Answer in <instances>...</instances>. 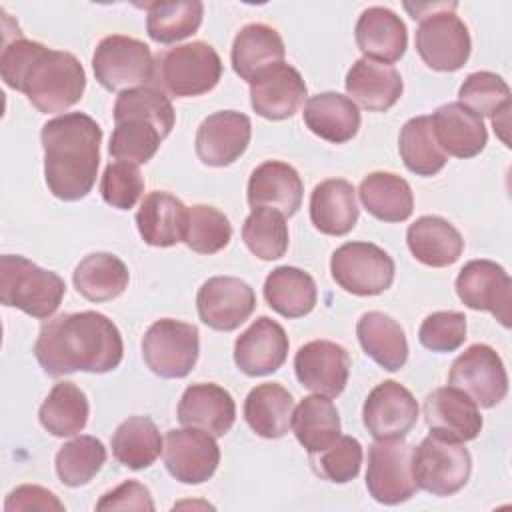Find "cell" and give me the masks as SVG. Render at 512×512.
I'll return each instance as SVG.
<instances>
[{
	"label": "cell",
	"instance_id": "30bf717a",
	"mask_svg": "<svg viewBox=\"0 0 512 512\" xmlns=\"http://www.w3.org/2000/svg\"><path fill=\"white\" fill-rule=\"evenodd\" d=\"M198 328L174 318L156 320L142 338L146 366L160 378H184L198 360Z\"/></svg>",
	"mask_w": 512,
	"mask_h": 512
},
{
	"label": "cell",
	"instance_id": "8992f818",
	"mask_svg": "<svg viewBox=\"0 0 512 512\" xmlns=\"http://www.w3.org/2000/svg\"><path fill=\"white\" fill-rule=\"evenodd\" d=\"M222 76V60L206 42L174 46L158 54L154 64L156 86L176 98H190L210 92Z\"/></svg>",
	"mask_w": 512,
	"mask_h": 512
},
{
	"label": "cell",
	"instance_id": "8d00e7d4",
	"mask_svg": "<svg viewBox=\"0 0 512 512\" xmlns=\"http://www.w3.org/2000/svg\"><path fill=\"white\" fill-rule=\"evenodd\" d=\"M78 294L90 302H106L118 298L128 288L126 264L110 252H94L80 260L72 274Z\"/></svg>",
	"mask_w": 512,
	"mask_h": 512
},
{
	"label": "cell",
	"instance_id": "bcb514c9",
	"mask_svg": "<svg viewBox=\"0 0 512 512\" xmlns=\"http://www.w3.org/2000/svg\"><path fill=\"white\" fill-rule=\"evenodd\" d=\"M460 104L472 110L476 116H494L502 108L510 106V88L502 76L494 72H472L466 76L458 90Z\"/></svg>",
	"mask_w": 512,
	"mask_h": 512
},
{
	"label": "cell",
	"instance_id": "e0dca14e",
	"mask_svg": "<svg viewBox=\"0 0 512 512\" xmlns=\"http://www.w3.org/2000/svg\"><path fill=\"white\" fill-rule=\"evenodd\" d=\"M362 420L376 440L404 438L418 420V402L400 382L384 380L370 390Z\"/></svg>",
	"mask_w": 512,
	"mask_h": 512
},
{
	"label": "cell",
	"instance_id": "7402d4cb",
	"mask_svg": "<svg viewBox=\"0 0 512 512\" xmlns=\"http://www.w3.org/2000/svg\"><path fill=\"white\" fill-rule=\"evenodd\" d=\"M306 98V82L300 72L280 62L250 84V104L268 120H284L298 112Z\"/></svg>",
	"mask_w": 512,
	"mask_h": 512
},
{
	"label": "cell",
	"instance_id": "ab89813d",
	"mask_svg": "<svg viewBox=\"0 0 512 512\" xmlns=\"http://www.w3.org/2000/svg\"><path fill=\"white\" fill-rule=\"evenodd\" d=\"M162 450V436L148 416H130L112 436L114 458L130 470L152 466Z\"/></svg>",
	"mask_w": 512,
	"mask_h": 512
},
{
	"label": "cell",
	"instance_id": "603a6c76",
	"mask_svg": "<svg viewBox=\"0 0 512 512\" xmlns=\"http://www.w3.org/2000/svg\"><path fill=\"white\" fill-rule=\"evenodd\" d=\"M236 420V404L228 390L214 382L192 384L178 402V422L208 434L224 436Z\"/></svg>",
	"mask_w": 512,
	"mask_h": 512
},
{
	"label": "cell",
	"instance_id": "681fc988",
	"mask_svg": "<svg viewBox=\"0 0 512 512\" xmlns=\"http://www.w3.org/2000/svg\"><path fill=\"white\" fill-rule=\"evenodd\" d=\"M418 340L432 352H454L466 340V316L454 310L432 312L420 324Z\"/></svg>",
	"mask_w": 512,
	"mask_h": 512
},
{
	"label": "cell",
	"instance_id": "ee69618b",
	"mask_svg": "<svg viewBox=\"0 0 512 512\" xmlns=\"http://www.w3.org/2000/svg\"><path fill=\"white\" fill-rule=\"evenodd\" d=\"M106 462V448L94 436H78L66 442L54 458L56 474L62 484L78 488L88 484Z\"/></svg>",
	"mask_w": 512,
	"mask_h": 512
},
{
	"label": "cell",
	"instance_id": "60d3db41",
	"mask_svg": "<svg viewBox=\"0 0 512 512\" xmlns=\"http://www.w3.org/2000/svg\"><path fill=\"white\" fill-rule=\"evenodd\" d=\"M398 150L404 166L416 176H434L444 168L448 160L434 136L430 116L410 118L402 126Z\"/></svg>",
	"mask_w": 512,
	"mask_h": 512
},
{
	"label": "cell",
	"instance_id": "6da1fadb",
	"mask_svg": "<svg viewBox=\"0 0 512 512\" xmlns=\"http://www.w3.org/2000/svg\"><path fill=\"white\" fill-rule=\"evenodd\" d=\"M124 344L116 324L100 312L58 314L42 324L34 356L48 376L104 374L122 362Z\"/></svg>",
	"mask_w": 512,
	"mask_h": 512
},
{
	"label": "cell",
	"instance_id": "db71d44e",
	"mask_svg": "<svg viewBox=\"0 0 512 512\" xmlns=\"http://www.w3.org/2000/svg\"><path fill=\"white\" fill-rule=\"evenodd\" d=\"M508 114H510V106L502 108L498 114L492 116V124H494V130L498 132V136L506 142L508 146V136H506V130H508Z\"/></svg>",
	"mask_w": 512,
	"mask_h": 512
},
{
	"label": "cell",
	"instance_id": "b9f144b4",
	"mask_svg": "<svg viewBox=\"0 0 512 512\" xmlns=\"http://www.w3.org/2000/svg\"><path fill=\"white\" fill-rule=\"evenodd\" d=\"M146 8V32L158 44H172L192 36L204 14V4L200 0L182 2H152Z\"/></svg>",
	"mask_w": 512,
	"mask_h": 512
},
{
	"label": "cell",
	"instance_id": "4dcf8cb0",
	"mask_svg": "<svg viewBox=\"0 0 512 512\" xmlns=\"http://www.w3.org/2000/svg\"><path fill=\"white\" fill-rule=\"evenodd\" d=\"M302 114L308 130L332 144L352 140L360 128L358 106L340 92H322L310 96Z\"/></svg>",
	"mask_w": 512,
	"mask_h": 512
},
{
	"label": "cell",
	"instance_id": "816d5d0a",
	"mask_svg": "<svg viewBox=\"0 0 512 512\" xmlns=\"http://www.w3.org/2000/svg\"><path fill=\"white\" fill-rule=\"evenodd\" d=\"M4 510L6 512H16V510H60L62 512L64 504L50 490L42 486L24 484L6 496Z\"/></svg>",
	"mask_w": 512,
	"mask_h": 512
},
{
	"label": "cell",
	"instance_id": "4fadbf2b",
	"mask_svg": "<svg viewBox=\"0 0 512 512\" xmlns=\"http://www.w3.org/2000/svg\"><path fill=\"white\" fill-rule=\"evenodd\" d=\"M470 46L468 28L454 10H440L420 20L416 30V50L432 70H460L470 56Z\"/></svg>",
	"mask_w": 512,
	"mask_h": 512
},
{
	"label": "cell",
	"instance_id": "277c9868",
	"mask_svg": "<svg viewBox=\"0 0 512 512\" xmlns=\"http://www.w3.org/2000/svg\"><path fill=\"white\" fill-rule=\"evenodd\" d=\"M116 128L110 138V156L128 164H146L160 142L174 126V108L168 96L154 88L142 86L120 92L114 104Z\"/></svg>",
	"mask_w": 512,
	"mask_h": 512
},
{
	"label": "cell",
	"instance_id": "52a82bcc",
	"mask_svg": "<svg viewBox=\"0 0 512 512\" xmlns=\"http://www.w3.org/2000/svg\"><path fill=\"white\" fill-rule=\"evenodd\" d=\"M472 472V458L464 442L428 434L412 448V476L418 490L450 496L462 490Z\"/></svg>",
	"mask_w": 512,
	"mask_h": 512
},
{
	"label": "cell",
	"instance_id": "f546056e",
	"mask_svg": "<svg viewBox=\"0 0 512 512\" xmlns=\"http://www.w3.org/2000/svg\"><path fill=\"white\" fill-rule=\"evenodd\" d=\"M356 190L348 180L330 178L314 186L310 196V220L328 236L348 234L358 220Z\"/></svg>",
	"mask_w": 512,
	"mask_h": 512
},
{
	"label": "cell",
	"instance_id": "f6af8a7d",
	"mask_svg": "<svg viewBox=\"0 0 512 512\" xmlns=\"http://www.w3.org/2000/svg\"><path fill=\"white\" fill-rule=\"evenodd\" d=\"M230 238L232 224L224 212L206 204L188 208L184 242L190 250L198 254H216L228 246Z\"/></svg>",
	"mask_w": 512,
	"mask_h": 512
},
{
	"label": "cell",
	"instance_id": "d6986e66",
	"mask_svg": "<svg viewBox=\"0 0 512 512\" xmlns=\"http://www.w3.org/2000/svg\"><path fill=\"white\" fill-rule=\"evenodd\" d=\"M250 118L236 110H220L202 120L196 132V154L206 166H228L248 148Z\"/></svg>",
	"mask_w": 512,
	"mask_h": 512
},
{
	"label": "cell",
	"instance_id": "d6a6232c",
	"mask_svg": "<svg viewBox=\"0 0 512 512\" xmlns=\"http://www.w3.org/2000/svg\"><path fill=\"white\" fill-rule=\"evenodd\" d=\"M294 398L292 394L276 384L264 382L252 388L244 400V418L250 430L262 438L274 440L288 434L292 428Z\"/></svg>",
	"mask_w": 512,
	"mask_h": 512
},
{
	"label": "cell",
	"instance_id": "3957f363",
	"mask_svg": "<svg viewBox=\"0 0 512 512\" xmlns=\"http://www.w3.org/2000/svg\"><path fill=\"white\" fill-rule=\"evenodd\" d=\"M48 190L66 202L84 198L98 176L102 128L84 112L48 120L40 132Z\"/></svg>",
	"mask_w": 512,
	"mask_h": 512
},
{
	"label": "cell",
	"instance_id": "f1b7e54d",
	"mask_svg": "<svg viewBox=\"0 0 512 512\" xmlns=\"http://www.w3.org/2000/svg\"><path fill=\"white\" fill-rule=\"evenodd\" d=\"M188 208L170 192L154 190L144 196L136 212V226L150 246L168 248L184 242Z\"/></svg>",
	"mask_w": 512,
	"mask_h": 512
},
{
	"label": "cell",
	"instance_id": "f5cc1de1",
	"mask_svg": "<svg viewBox=\"0 0 512 512\" xmlns=\"http://www.w3.org/2000/svg\"><path fill=\"white\" fill-rule=\"evenodd\" d=\"M456 2H436V4H430V2H426V4H410V2H404V8L410 12V16L414 18V20H424L426 16H430V14H436V12H440V10H456Z\"/></svg>",
	"mask_w": 512,
	"mask_h": 512
},
{
	"label": "cell",
	"instance_id": "5bb4252c",
	"mask_svg": "<svg viewBox=\"0 0 512 512\" xmlns=\"http://www.w3.org/2000/svg\"><path fill=\"white\" fill-rule=\"evenodd\" d=\"M456 292L464 306L490 312L504 328H510L512 280L500 264L492 260H470L456 278Z\"/></svg>",
	"mask_w": 512,
	"mask_h": 512
},
{
	"label": "cell",
	"instance_id": "cb8c5ba5",
	"mask_svg": "<svg viewBox=\"0 0 512 512\" xmlns=\"http://www.w3.org/2000/svg\"><path fill=\"white\" fill-rule=\"evenodd\" d=\"M304 186L298 172L280 160H266L256 166L248 180V204L252 208H274L294 216L302 204Z\"/></svg>",
	"mask_w": 512,
	"mask_h": 512
},
{
	"label": "cell",
	"instance_id": "7a4b0ae2",
	"mask_svg": "<svg viewBox=\"0 0 512 512\" xmlns=\"http://www.w3.org/2000/svg\"><path fill=\"white\" fill-rule=\"evenodd\" d=\"M0 74L6 86L24 92L42 114L64 112L74 106L86 88L80 60L64 50L46 48L22 36L4 42Z\"/></svg>",
	"mask_w": 512,
	"mask_h": 512
},
{
	"label": "cell",
	"instance_id": "7bdbcfd3",
	"mask_svg": "<svg viewBox=\"0 0 512 512\" xmlns=\"http://www.w3.org/2000/svg\"><path fill=\"white\" fill-rule=\"evenodd\" d=\"M246 248L260 260H278L288 250L286 216L274 208H252L242 224Z\"/></svg>",
	"mask_w": 512,
	"mask_h": 512
},
{
	"label": "cell",
	"instance_id": "74e56055",
	"mask_svg": "<svg viewBox=\"0 0 512 512\" xmlns=\"http://www.w3.org/2000/svg\"><path fill=\"white\" fill-rule=\"evenodd\" d=\"M292 430L296 440L308 454L322 452L340 436V416L336 406L326 396H306L292 416Z\"/></svg>",
	"mask_w": 512,
	"mask_h": 512
},
{
	"label": "cell",
	"instance_id": "836d02e7",
	"mask_svg": "<svg viewBox=\"0 0 512 512\" xmlns=\"http://www.w3.org/2000/svg\"><path fill=\"white\" fill-rule=\"evenodd\" d=\"M362 350L388 372L400 370L408 360V342L402 326L384 312H366L356 324Z\"/></svg>",
	"mask_w": 512,
	"mask_h": 512
},
{
	"label": "cell",
	"instance_id": "9a60e30c",
	"mask_svg": "<svg viewBox=\"0 0 512 512\" xmlns=\"http://www.w3.org/2000/svg\"><path fill=\"white\" fill-rule=\"evenodd\" d=\"M196 308L206 326L218 332H232L254 312L256 294L252 286L240 278L214 276L200 286Z\"/></svg>",
	"mask_w": 512,
	"mask_h": 512
},
{
	"label": "cell",
	"instance_id": "d4e9b609",
	"mask_svg": "<svg viewBox=\"0 0 512 512\" xmlns=\"http://www.w3.org/2000/svg\"><path fill=\"white\" fill-rule=\"evenodd\" d=\"M404 82L400 72L370 58H360L346 74L348 98L370 112L390 110L402 96Z\"/></svg>",
	"mask_w": 512,
	"mask_h": 512
},
{
	"label": "cell",
	"instance_id": "44dd1931",
	"mask_svg": "<svg viewBox=\"0 0 512 512\" xmlns=\"http://www.w3.org/2000/svg\"><path fill=\"white\" fill-rule=\"evenodd\" d=\"M424 420L432 434L458 442L474 440L482 430L478 406L452 386L436 388L424 398Z\"/></svg>",
	"mask_w": 512,
	"mask_h": 512
},
{
	"label": "cell",
	"instance_id": "ffe728a7",
	"mask_svg": "<svg viewBox=\"0 0 512 512\" xmlns=\"http://www.w3.org/2000/svg\"><path fill=\"white\" fill-rule=\"evenodd\" d=\"M288 346L284 328L276 320L260 316L236 338L234 362L246 376H266L286 362Z\"/></svg>",
	"mask_w": 512,
	"mask_h": 512
},
{
	"label": "cell",
	"instance_id": "d590c367",
	"mask_svg": "<svg viewBox=\"0 0 512 512\" xmlns=\"http://www.w3.org/2000/svg\"><path fill=\"white\" fill-rule=\"evenodd\" d=\"M362 206L378 220L404 222L414 210L410 184L392 172H372L358 188Z\"/></svg>",
	"mask_w": 512,
	"mask_h": 512
},
{
	"label": "cell",
	"instance_id": "ac0fdd59",
	"mask_svg": "<svg viewBox=\"0 0 512 512\" xmlns=\"http://www.w3.org/2000/svg\"><path fill=\"white\" fill-rule=\"evenodd\" d=\"M294 372L306 390L336 398L346 388L350 356L346 348L336 342L312 340L298 348L294 356Z\"/></svg>",
	"mask_w": 512,
	"mask_h": 512
},
{
	"label": "cell",
	"instance_id": "484cf974",
	"mask_svg": "<svg viewBox=\"0 0 512 512\" xmlns=\"http://www.w3.org/2000/svg\"><path fill=\"white\" fill-rule=\"evenodd\" d=\"M356 44L364 58L392 64L406 52L408 32L400 16L384 6L366 8L356 22Z\"/></svg>",
	"mask_w": 512,
	"mask_h": 512
},
{
	"label": "cell",
	"instance_id": "f907efd6",
	"mask_svg": "<svg viewBox=\"0 0 512 512\" xmlns=\"http://www.w3.org/2000/svg\"><path fill=\"white\" fill-rule=\"evenodd\" d=\"M96 510H154V502L150 496V490L136 482V480H126L114 490L106 492L98 504Z\"/></svg>",
	"mask_w": 512,
	"mask_h": 512
},
{
	"label": "cell",
	"instance_id": "4316f807",
	"mask_svg": "<svg viewBox=\"0 0 512 512\" xmlns=\"http://www.w3.org/2000/svg\"><path fill=\"white\" fill-rule=\"evenodd\" d=\"M284 54L286 48L280 34L268 24L254 22L240 28L230 58L234 72L252 84L258 76L284 62Z\"/></svg>",
	"mask_w": 512,
	"mask_h": 512
},
{
	"label": "cell",
	"instance_id": "9c48e42d",
	"mask_svg": "<svg viewBox=\"0 0 512 512\" xmlns=\"http://www.w3.org/2000/svg\"><path fill=\"white\" fill-rule=\"evenodd\" d=\"M332 278L340 288L356 296L386 292L394 280L392 256L370 242H346L330 258Z\"/></svg>",
	"mask_w": 512,
	"mask_h": 512
},
{
	"label": "cell",
	"instance_id": "ba28073f",
	"mask_svg": "<svg viewBox=\"0 0 512 512\" xmlns=\"http://www.w3.org/2000/svg\"><path fill=\"white\" fill-rule=\"evenodd\" d=\"M154 64V56L144 42L122 34L102 38L92 56L94 76L110 92L146 86L154 80Z\"/></svg>",
	"mask_w": 512,
	"mask_h": 512
},
{
	"label": "cell",
	"instance_id": "2e32d148",
	"mask_svg": "<svg viewBox=\"0 0 512 512\" xmlns=\"http://www.w3.org/2000/svg\"><path fill=\"white\" fill-rule=\"evenodd\" d=\"M162 452L166 470L182 484L206 482L220 462V448L214 436L188 426L168 430Z\"/></svg>",
	"mask_w": 512,
	"mask_h": 512
},
{
	"label": "cell",
	"instance_id": "7c38bea8",
	"mask_svg": "<svg viewBox=\"0 0 512 512\" xmlns=\"http://www.w3.org/2000/svg\"><path fill=\"white\" fill-rule=\"evenodd\" d=\"M448 386L462 390L476 406L492 408L508 392V374L492 346L472 344L452 362Z\"/></svg>",
	"mask_w": 512,
	"mask_h": 512
},
{
	"label": "cell",
	"instance_id": "7dc6e473",
	"mask_svg": "<svg viewBox=\"0 0 512 512\" xmlns=\"http://www.w3.org/2000/svg\"><path fill=\"white\" fill-rule=\"evenodd\" d=\"M310 464L318 476L336 484H346L360 472L362 446L352 436H338L326 450L310 454Z\"/></svg>",
	"mask_w": 512,
	"mask_h": 512
},
{
	"label": "cell",
	"instance_id": "e575fe53",
	"mask_svg": "<svg viewBox=\"0 0 512 512\" xmlns=\"http://www.w3.org/2000/svg\"><path fill=\"white\" fill-rule=\"evenodd\" d=\"M264 298L280 316L300 318L312 312L318 292L308 272L294 266H278L266 276Z\"/></svg>",
	"mask_w": 512,
	"mask_h": 512
},
{
	"label": "cell",
	"instance_id": "5b68a950",
	"mask_svg": "<svg viewBox=\"0 0 512 512\" xmlns=\"http://www.w3.org/2000/svg\"><path fill=\"white\" fill-rule=\"evenodd\" d=\"M66 294L64 280L24 256H0V302L34 318H50Z\"/></svg>",
	"mask_w": 512,
	"mask_h": 512
},
{
	"label": "cell",
	"instance_id": "8fae6325",
	"mask_svg": "<svg viewBox=\"0 0 512 512\" xmlns=\"http://www.w3.org/2000/svg\"><path fill=\"white\" fill-rule=\"evenodd\" d=\"M366 488L386 506L410 500L418 490L412 476V446L402 438L376 440L368 448Z\"/></svg>",
	"mask_w": 512,
	"mask_h": 512
},
{
	"label": "cell",
	"instance_id": "1f68e13d",
	"mask_svg": "<svg viewBox=\"0 0 512 512\" xmlns=\"http://www.w3.org/2000/svg\"><path fill=\"white\" fill-rule=\"evenodd\" d=\"M406 242L412 256L432 268L454 264L464 250L460 232L440 216H420L412 222L406 232Z\"/></svg>",
	"mask_w": 512,
	"mask_h": 512
},
{
	"label": "cell",
	"instance_id": "83f0119b",
	"mask_svg": "<svg viewBox=\"0 0 512 512\" xmlns=\"http://www.w3.org/2000/svg\"><path fill=\"white\" fill-rule=\"evenodd\" d=\"M434 136L448 156L474 158L486 146L488 132L480 116L462 106L460 102H448L440 106L432 116Z\"/></svg>",
	"mask_w": 512,
	"mask_h": 512
},
{
	"label": "cell",
	"instance_id": "f35d334b",
	"mask_svg": "<svg viewBox=\"0 0 512 512\" xmlns=\"http://www.w3.org/2000/svg\"><path fill=\"white\" fill-rule=\"evenodd\" d=\"M86 394L74 382H58L38 410L40 424L58 438L76 436L88 422Z\"/></svg>",
	"mask_w": 512,
	"mask_h": 512
},
{
	"label": "cell",
	"instance_id": "c3c4849f",
	"mask_svg": "<svg viewBox=\"0 0 512 512\" xmlns=\"http://www.w3.org/2000/svg\"><path fill=\"white\" fill-rule=\"evenodd\" d=\"M144 192V180L138 166L128 162H110L100 180V194L106 204L118 210H130Z\"/></svg>",
	"mask_w": 512,
	"mask_h": 512
}]
</instances>
